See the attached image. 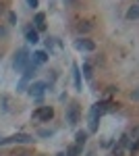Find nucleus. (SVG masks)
<instances>
[{
  "label": "nucleus",
  "mask_w": 139,
  "mask_h": 156,
  "mask_svg": "<svg viewBox=\"0 0 139 156\" xmlns=\"http://www.w3.org/2000/svg\"><path fill=\"white\" fill-rule=\"evenodd\" d=\"M56 156H67V154H62V152H60V154H56Z\"/></svg>",
  "instance_id": "5701e85b"
},
{
  "label": "nucleus",
  "mask_w": 139,
  "mask_h": 156,
  "mask_svg": "<svg viewBox=\"0 0 139 156\" xmlns=\"http://www.w3.org/2000/svg\"><path fill=\"white\" fill-rule=\"evenodd\" d=\"M25 37H27V42H31V44H37V42H40L37 29H27V31H25Z\"/></svg>",
  "instance_id": "1a4fd4ad"
},
{
  "label": "nucleus",
  "mask_w": 139,
  "mask_h": 156,
  "mask_svg": "<svg viewBox=\"0 0 139 156\" xmlns=\"http://www.w3.org/2000/svg\"><path fill=\"white\" fill-rule=\"evenodd\" d=\"M131 100H133V102H137V100H139V87L135 90V92H131Z\"/></svg>",
  "instance_id": "dca6fc26"
},
{
  "label": "nucleus",
  "mask_w": 139,
  "mask_h": 156,
  "mask_svg": "<svg viewBox=\"0 0 139 156\" xmlns=\"http://www.w3.org/2000/svg\"><path fill=\"white\" fill-rule=\"evenodd\" d=\"M9 21H11V23H17V15H15V12H9Z\"/></svg>",
  "instance_id": "a211bd4d"
},
{
  "label": "nucleus",
  "mask_w": 139,
  "mask_h": 156,
  "mask_svg": "<svg viewBox=\"0 0 139 156\" xmlns=\"http://www.w3.org/2000/svg\"><path fill=\"white\" fill-rule=\"evenodd\" d=\"M35 27H37V31H44L46 29V15L44 12H37L35 15Z\"/></svg>",
  "instance_id": "0eeeda50"
},
{
  "label": "nucleus",
  "mask_w": 139,
  "mask_h": 156,
  "mask_svg": "<svg viewBox=\"0 0 139 156\" xmlns=\"http://www.w3.org/2000/svg\"><path fill=\"white\" fill-rule=\"evenodd\" d=\"M81 150H83V148H79V146L75 144V146H71L69 150H67V156H79V154H81Z\"/></svg>",
  "instance_id": "ddd939ff"
},
{
  "label": "nucleus",
  "mask_w": 139,
  "mask_h": 156,
  "mask_svg": "<svg viewBox=\"0 0 139 156\" xmlns=\"http://www.w3.org/2000/svg\"><path fill=\"white\" fill-rule=\"evenodd\" d=\"M73 77H75V87L81 90V71H79L77 65H73Z\"/></svg>",
  "instance_id": "f8f14e48"
},
{
  "label": "nucleus",
  "mask_w": 139,
  "mask_h": 156,
  "mask_svg": "<svg viewBox=\"0 0 139 156\" xmlns=\"http://www.w3.org/2000/svg\"><path fill=\"white\" fill-rule=\"evenodd\" d=\"M40 135H42V137H50V135H52V131H50V129H42V131H40Z\"/></svg>",
  "instance_id": "f3484780"
},
{
  "label": "nucleus",
  "mask_w": 139,
  "mask_h": 156,
  "mask_svg": "<svg viewBox=\"0 0 139 156\" xmlns=\"http://www.w3.org/2000/svg\"><path fill=\"white\" fill-rule=\"evenodd\" d=\"M17 156H29V154H27V152H21V154H17Z\"/></svg>",
  "instance_id": "4be33fe9"
},
{
  "label": "nucleus",
  "mask_w": 139,
  "mask_h": 156,
  "mask_svg": "<svg viewBox=\"0 0 139 156\" xmlns=\"http://www.w3.org/2000/svg\"><path fill=\"white\" fill-rule=\"evenodd\" d=\"M2 11H4V4H2V2H0V15H2Z\"/></svg>",
  "instance_id": "412c9836"
},
{
  "label": "nucleus",
  "mask_w": 139,
  "mask_h": 156,
  "mask_svg": "<svg viewBox=\"0 0 139 156\" xmlns=\"http://www.w3.org/2000/svg\"><path fill=\"white\" fill-rule=\"evenodd\" d=\"M127 19H129V21H135V19H139V4H133V6L127 11Z\"/></svg>",
  "instance_id": "9b49d317"
},
{
  "label": "nucleus",
  "mask_w": 139,
  "mask_h": 156,
  "mask_svg": "<svg viewBox=\"0 0 139 156\" xmlns=\"http://www.w3.org/2000/svg\"><path fill=\"white\" fill-rule=\"evenodd\" d=\"M83 75H85L87 79H92V65H89V62L83 65Z\"/></svg>",
  "instance_id": "4468645a"
},
{
  "label": "nucleus",
  "mask_w": 139,
  "mask_h": 156,
  "mask_svg": "<svg viewBox=\"0 0 139 156\" xmlns=\"http://www.w3.org/2000/svg\"><path fill=\"white\" fill-rule=\"evenodd\" d=\"M35 62V65H44L48 60V54L44 52V50H37V52H33V58H31Z\"/></svg>",
  "instance_id": "6e6552de"
},
{
  "label": "nucleus",
  "mask_w": 139,
  "mask_h": 156,
  "mask_svg": "<svg viewBox=\"0 0 139 156\" xmlns=\"http://www.w3.org/2000/svg\"><path fill=\"white\" fill-rule=\"evenodd\" d=\"M31 62V56H29V52L27 50H19V54H17V58H15V69L17 71H25L27 69V65Z\"/></svg>",
  "instance_id": "f03ea898"
},
{
  "label": "nucleus",
  "mask_w": 139,
  "mask_h": 156,
  "mask_svg": "<svg viewBox=\"0 0 139 156\" xmlns=\"http://www.w3.org/2000/svg\"><path fill=\"white\" fill-rule=\"evenodd\" d=\"M75 48L83 50V52H93V50H96V44H93L92 40H87V37H79V40L75 42Z\"/></svg>",
  "instance_id": "423d86ee"
},
{
  "label": "nucleus",
  "mask_w": 139,
  "mask_h": 156,
  "mask_svg": "<svg viewBox=\"0 0 139 156\" xmlns=\"http://www.w3.org/2000/svg\"><path fill=\"white\" fill-rule=\"evenodd\" d=\"M46 90H48V85L44 83V81H35V83L29 85V90H27V92H29V96H31V98H42Z\"/></svg>",
  "instance_id": "20e7f679"
},
{
  "label": "nucleus",
  "mask_w": 139,
  "mask_h": 156,
  "mask_svg": "<svg viewBox=\"0 0 139 156\" xmlns=\"http://www.w3.org/2000/svg\"><path fill=\"white\" fill-rule=\"evenodd\" d=\"M6 36V29H4V27H0V37H4Z\"/></svg>",
  "instance_id": "aec40b11"
},
{
  "label": "nucleus",
  "mask_w": 139,
  "mask_h": 156,
  "mask_svg": "<svg viewBox=\"0 0 139 156\" xmlns=\"http://www.w3.org/2000/svg\"><path fill=\"white\" fill-rule=\"evenodd\" d=\"M87 137H89V133H87V131H77V135H75L77 146H79V148H83V146H85V142H87Z\"/></svg>",
  "instance_id": "9d476101"
},
{
  "label": "nucleus",
  "mask_w": 139,
  "mask_h": 156,
  "mask_svg": "<svg viewBox=\"0 0 139 156\" xmlns=\"http://www.w3.org/2000/svg\"><path fill=\"white\" fill-rule=\"evenodd\" d=\"M89 29H92V25H89V23H81V25H79V31H81V34H83V31H89Z\"/></svg>",
  "instance_id": "2eb2a0df"
},
{
  "label": "nucleus",
  "mask_w": 139,
  "mask_h": 156,
  "mask_svg": "<svg viewBox=\"0 0 139 156\" xmlns=\"http://www.w3.org/2000/svg\"><path fill=\"white\" fill-rule=\"evenodd\" d=\"M27 4H29L31 9H35V6H37V0H27Z\"/></svg>",
  "instance_id": "6ab92c4d"
},
{
  "label": "nucleus",
  "mask_w": 139,
  "mask_h": 156,
  "mask_svg": "<svg viewBox=\"0 0 139 156\" xmlns=\"http://www.w3.org/2000/svg\"><path fill=\"white\" fill-rule=\"evenodd\" d=\"M33 142L31 135L27 133H17V135H11V137H0V146H6V144H29Z\"/></svg>",
  "instance_id": "f257e3e1"
},
{
  "label": "nucleus",
  "mask_w": 139,
  "mask_h": 156,
  "mask_svg": "<svg viewBox=\"0 0 139 156\" xmlns=\"http://www.w3.org/2000/svg\"><path fill=\"white\" fill-rule=\"evenodd\" d=\"M67 123L71 127H75L79 123V104H69L67 106Z\"/></svg>",
  "instance_id": "7ed1b4c3"
},
{
  "label": "nucleus",
  "mask_w": 139,
  "mask_h": 156,
  "mask_svg": "<svg viewBox=\"0 0 139 156\" xmlns=\"http://www.w3.org/2000/svg\"><path fill=\"white\" fill-rule=\"evenodd\" d=\"M33 117L40 119V121H52V117H54V108L52 106H42V108H37V110L33 112Z\"/></svg>",
  "instance_id": "39448f33"
}]
</instances>
